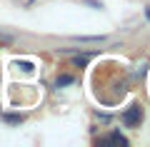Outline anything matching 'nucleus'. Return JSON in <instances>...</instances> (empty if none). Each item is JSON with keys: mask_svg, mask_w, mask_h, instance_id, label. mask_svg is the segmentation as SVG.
<instances>
[{"mask_svg": "<svg viewBox=\"0 0 150 147\" xmlns=\"http://www.w3.org/2000/svg\"><path fill=\"white\" fill-rule=\"evenodd\" d=\"M88 63H90V55H75L73 58V65H78V68H85Z\"/></svg>", "mask_w": 150, "mask_h": 147, "instance_id": "5", "label": "nucleus"}, {"mask_svg": "<svg viewBox=\"0 0 150 147\" xmlns=\"http://www.w3.org/2000/svg\"><path fill=\"white\" fill-rule=\"evenodd\" d=\"M15 3H18L20 8H33V5L38 3V0H15Z\"/></svg>", "mask_w": 150, "mask_h": 147, "instance_id": "6", "label": "nucleus"}, {"mask_svg": "<svg viewBox=\"0 0 150 147\" xmlns=\"http://www.w3.org/2000/svg\"><path fill=\"white\" fill-rule=\"evenodd\" d=\"M100 142H120V145H128V137L120 135V132H110V135L100 137Z\"/></svg>", "mask_w": 150, "mask_h": 147, "instance_id": "2", "label": "nucleus"}, {"mask_svg": "<svg viewBox=\"0 0 150 147\" xmlns=\"http://www.w3.org/2000/svg\"><path fill=\"white\" fill-rule=\"evenodd\" d=\"M73 82H75V77H73V75H68V72H63V75L55 77V87H65V85H73Z\"/></svg>", "mask_w": 150, "mask_h": 147, "instance_id": "3", "label": "nucleus"}, {"mask_svg": "<svg viewBox=\"0 0 150 147\" xmlns=\"http://www.w3.org/2000/svg\"><path fill=\"white\" fill-rule=\"evenodd\" d=\"M123 125L130 127V130L140 127V125H143V107H140V105H130L128 110L123 112Z\"/></svg>", "mask_w": 150, "mask_h": 147, "instance_id": "1", "label": "nucleus"}, {"mask_svg": "<svg viewBox=\"0 0 150 147\" xmlns=\"http://www.w3.org/2000/svg\"><path fill=\"white\" fill-rule=\"evenodd\" d=\"M0 120L10 122V125H20V122H25V115H0Z\"/></svg>", "mask_w": 150, "mask_h": 147, "instance_id": "4", "label": "nucleus"}]
</instances>
